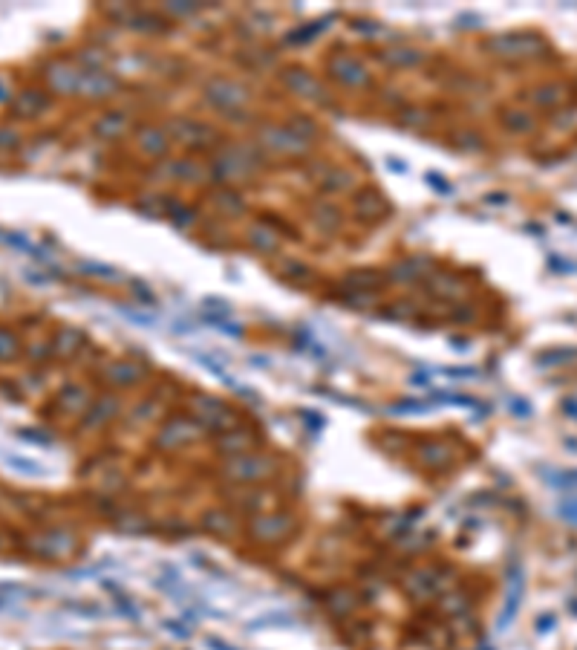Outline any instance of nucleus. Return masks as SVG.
I'll return each mask as SVG.
<instances>
[{
  "instance_id": "1",
  "label": "nucleus",
  "mask_w": 577,
  "mask_h": 650,
  "mask_svg": "<svg viewBox=\"0 0 577 650\" xmlns=\"http://www.w3.org/2000/svg\"><path fill=\"white\" fill-rule=\"evenodd\" d=\"M485 46L500 58H531L545 52V41L534 32H505L497 38H488Z\"/></svg>"
},
{
  "instance_id": "2",
  "label": "nucleus",
  "mask_w": 577,
  "mask_h": 650,
  "mask_svg": "<svg viewBox=\"0 0 577 650\" xmlns=\"http://www.w3.org/2000/svg\"><path fill=\"white\" fill-rule=\"evenodd\" d=\"M260 145L274 151V153H306L309 142L297 133L286 130V127H263L260 130Z\"/></svg>"
},
{
  "instance_id": "3",
  "label": "nucleus",
  "mask_w": 577,
  "mask_h": 650,
  "mask_svg": "<svg viewBox=\"0 0 577 650\" xmlns=\"http://www.w3.org/2000/svg\"><path fill=\"white\" fill-rule=\"evenodd\" d=\"M249 532L254 540H266V544H278L292 532V521L286 514H257L249 523Z\"/></svg>"
},
{
  "instance_id": "4",
  "label": "nucleus",
  "mask_w": 577,
  "mask_h": 650,
  "mask_svg": "<svg viewBox=\"0 0 577 650\" xmlns=\"http://www.w3.org/2000/svg\"><path fill=\"white\" fill-rule=\"evenodd\" d=\"M205 96H208L211 104L219 107V110H234L237 104H242L245 98H249L245 87L234 84V81H228V78H214L211 84L205 87Z\"/></svg>"
},
{
  "instance_id": "5",
  "label": "nucleus",
  "mask_w": 577,
  "mask_h": 650,
  "mask_svg": "<svg viewBox=\"0 0 577 650\" xmlns=\"http://www.w3.org/2000/svg\"><path fill=\"white\" fill-rule=\"evenodd\" d=\"M268 459L263 457H252V454H240L231 466H226V474L237 483H249V480H260L268 474Z\"/></svg>"
},
{
  "instance_id": "6",
  "label": "nucleus",
  "mask_w": 577,
  "mask_h": 650,
  "mask_svg": "<svg viewBox=\"0 0 577 650\" xmlns=\"http://www.w3.org/2000/svg\"><path fill=\"white\" fill-rule=\"evenodd\" d=\"M329 70H332V75L346 87H364L370 81V72L364 70V64H358L349 56H335L332 61H329Z\"/></svg>"
},
{
  "instance_id": "7",
  "label": "nucleus",
  "mask_w": 577,
  "mask_h": 650,
  "mask_svg": "<svg viewBox=\"0 0 577 650\" xmlns=\"http://www.w3.org/2000/svg\"><path fill=\"white\" fill-rule=\"evenodd\" d=\"M283 81H286V87H289V90H294L297 96H304V98L323 101V96H326L323 84H320V81H318L312 72H306V70H286Z\"/></svg>"
},
{
  "instance_id": "8",
  "label": "nucleus",
  "mask_w": 577,
  "mask_h": 650,
  "mask_svg": "<svg viewBox=\"0 0 577 650\" xmlns=\"http://www.w3.org/2000/svg\"><path fill=\"white\" fill-rule=\"evenodd\" d=\"M194 425L190 422H185V419H176V422H168L162 431H159V437H156V442H159V448H176V445H185L190 437H194Z\"/></svg>"
},
{
  "instance_id": "9",
  "label": "nucleus",
  "mask_w": 577,
  "mask_h": 650,
  "mask_svg": "<svg viewBox=\"0 0 577 650\" xmlns=\"http://www.w3.org/2000/svg\"><path fill=\"white\" fill-rule=\"evenodd\" d=\"M174 136L185 145H205L214 139V130L208 125H197V122H190V119H179L176 127H174Z\"/></svg>"
},
{
  "instance_id": "10",
  "label": "nucleus",
  "mask_w": 577,
  "mask_h": 650,
  "mask_svg": "<svg viewBox=\"0 0 577 650\" xmlns=\"http://www.w3.org/2000/svg\"><path fill=\"white\" fill-rule=\"evenodd\" d=\"M168 136L159 130V127H142L139 130V148L145 151V153H150V156H159V153H164L168 151Z\"/></svg>"
},
{
  "instance_id": "11",
  "label": "nucleus",
  "mask_w": 577,
  "mask_h": 650,
  "mask_svg": "<svg viewBox=\"0 0 577 650\" xmlns=\"http://www.w3.org/2000/svg\"><path fill=\"white\" fill-rule=\"evenodd\" d=\"M323 191H346V188H352V174L344 171V168H332V165H326L323 168V177L318 179Z\"/></svg>"
},
{
  "instance_id": "12",
  "label": "nucleus",
  "mask_w": 577,
  "mask_h": 650,
  "mask_svg": "<svg viewBox=\"0 0 577 650\" xmlns=\"http://www.w3.org/2000/svg\"><path fill=\"white\" fill-rule=\"evenodd\" d=\"M355 205H358L361 217H367V220H375V217H384V211H387V203H384L375 191H361L358 197H355Z\"/></svg>"
},
{
  "instance_id": "13",
  "label": "nucleus",
  "mask_w": 577,
  "mask_h": 650,
  "mask_svg": "<svg viewBox=\"0 0 577 650\" xmlns=\"http://www.w3.org/2000/svg\"><path fill=\"white\" fill-rule=\"evenodd\" d=\"M202 526L208 532H216V535H231L234 532V518L228 511H205V518H202Z\"/></svg>"
},
{
  "instance_id": "14",
  "label": "nucleus",
  "mask_w": 577,
  "mask_h": 650,
  "mask_svg": "<svg viewBox=\"0 0 577 650\" xmlns=\"http://www.w3.org/2000/svg\"><path fill=\"white\" fill-rule=\"evenodd\" d=\"M252 433H245V431H234V433H223V440H219V448H223V454H242V451H249L252 448Z\"/></svg>"
},
{
  "instance_id": "15",
  "label": "nucleus",
  "mask_w": 577,
  "mask_h": 650,
  "mask_svg": "<svg viewBox=\"0 0 577 650\" xmlns=\"http://www.w3.org/2000/svg\"><path fill=\"white\" fill-rule=\"evenodd\" d=\"M46 107V98H44V93H23V96H18V101H15V113L18 116H35V113H41Z\"/></svg>"
},
{
  "instance_id": "16",
  "label": "nucleus",
  "mask_w": 577,
  "mask_h": 650,
  "mask_svg": "<svg viewBox=\"0 0 577 650\" xmlns=\"http://www.w3.org/2000/svg\"><path fill=\"white\" fill-rule=\"evenodd\" d=\"M249 243L257 252H274L278 249V234H274L271 229H263V226H252L249 229Z\"/></svg>"
},
{
  "instance_id": "17",
  "label": "nucleus",
  "mask_w": 577,
  "mask_h": 650,
  "mask_svg": "<svg viewBox=\"0 0 577 650\" xmlns=\"http://www.w3.org/2000/svg\"><path fill=\"white\" fill-rule=\"evenodd\" d=\"M110 382H119V385H133V382H139L142 378V370L136 367V364H127V362H116V364H110Z\"/></svg>"
},
{
  "instance_id": "18",
  "label": "nucleus",
  "mask_w": 577,
  "mask_h": 650,
  "mask_svg": "<svg viewBox=\"0 0 577 650\" xmlns=\"http://www.w3.org/2000/svg\"><path fill=\"white\" fill-rule=\"evenodd\" d=\"M534 104H540V107H557L563 98H566V87L563 84H545V87H540V90H534Z\"/></svg>"
},
{
  "instance_id": "19",
  "label": "nucleus",
  "mask_w": 577,
  "mask_h": 650,
  "mask_svg": "<svg viewBox=\"0 0 577 650\" xmlns=\"http://www.w3.org/2000/svg\"><path fill=\"white\" fill-rule=\"evenodd\" d=\"M422 459L427 466H436V469H445L450 463V448L442 445V442H430L422 448Z\"/></svg>"
},
{
  "instance_id": "20",
  "label": "nucleus",
  "mask_w": 577,
  "mask_h": 650,
  "mask_svg": "<svg viewBox=\"0 0 577 650\" xmlns=\"http://www.w3.org/2000/svg\"><path fill=\"white\" fill-rule=\"evenodd\" d=\"M503 125L511 130V133H529L534 127V119L523 110H503Z\"/></svg>"
},
{
  "instance_id": "21",
  "label": "nucleus",
  "mask_w": 577,
  "mask_h": 650,
  "mask_svg": "<svg viewBox=\"0 0 577 650\" xmlns=\"http://www.w3.org/2000/svg\"><path fill=\"white\" fill-rule=\"evenodd\" d=\"M384 61L396 64V67H416L422 61V52L419 49H387L384 52Z\"/></svg>"
},
{
  "instance_id": "22",
  "label": "nucleus",
  "mask_w": 577,
  "mask_h": 650,
  "mask_svg": "<svg viewBox=\"0 0 577 650\" xmlns=\"http://www.w3.org/2000/svg\"><path fill=\"white\" fill-rule=\"evenodd\" d=\"M124 125H127V119L122 113H110V116H104L96 125V133H98V136H104V139H113V136H119V133L124 130Z\"/></svg>"
},
{
  "instance_id": "23",
  "label": "nucleus",
  "mask_w": 577,
  "mask_h": 650,
  "mask_svg": "<svg viewBox=\"0 0 577 650\" xmlns=\"http://www.w3.org/2000/svg\"><path fill=\"white\" fill-rule=\"evenodd\" d=\"M378 283H381V275L375 269H361V272L346 275V286H352V289H372Z\"/></svg>"
},
{
  "instance_id": "24",
  "label": "nucleus",
  "mask_w": 577,
  "mask_h": 650,
  "mask_svg": "<svg viewBox=\"0 0 577 650\" xmlns=\"http://www.w3.org/2000/svg\"><path fill=\"white\" fill-rule=\"evenodd\" d=\"M430 292H433V295H442V298H450V295H462V286L456 283V278L439 275V278L430 281Z\"/></svg>"
},
{
  "instance_id": "25",
  "label": "nucleus",
  "mask_w": 577,
  "mask_h": 650,
  "mask_svg": "<svg viewBox=\"0 0 577 650\" xmlns=\"http://www.w3.org/2000/svg\"><path fill=\"white\" fill-rule=\"evenodd\" d=\"M84 396H87V393L81 390V388H67V390L61 393V408L78 414L81 408H84Z\"/></svg>"
},
{
  "instance_id": "26",
  "label": "nucleus",
  "mask_w": 577,
  "mask_h": 650,
  "mask_svg": "<svg viewBox=\"0 0 577 650\" xmlns=\"http://www.w3.org/2000/svg\"><path fill=\"white\" fill-rule=\"evenodd\" d=\"M329 607H332V613H338V616H344V613H349L352 607H355V595L352 592H346V590H338V592H332L329 595Z\"/></svg>"
},
{
  "instance_id": "27",
  "label": "nucleus",
  "mask_w": 577,
  "mask_h": 650,
  "mask_svg": "<svg viewBox=\"0 0 577 650\" xmlns=\"http://www.w3.org/2000/svg\"><path fill=\"white\" fill-rule=\"evenodd\" d=\"M430 263L427 260H407V263H398L396 269H393V278H416L419 272H424V269H427Z\"/></svg>"
},
{
  "instance_id": "28",
  "label": "nucleus",
  "mask_w": 577,
  "mask_h": 650,
  "mask_svg": "<svg viewBox=\"0 0 577 650\" xmlns=\"http://www.w3.org/2000/svg\"><path fill=\"white\" fill-rule=\"evenodd\" d=\"M335 211H338V208H332V205H318L315 220H318L323 229H335V226H341V217H338Z\"/></svg>"
},
{
  "instance_id": "29",
  "label": "nucleus",
  "mask_w": 577,
  "mask_h": 650,
  "mask_svg": "<svg viewBox=\"0 0 577 650\" xmlns=\"http://www.w3.org/2000/svg\"><path fill=\"white\" fill-rule=\"evenodd\" d=\"M326 20H332V18H323V20H318V23H309L306 30H297V32H292L286 41H292V44H294V41H309V38H315L318 32H323V30H326V26H323Z\"/></svg>"
},
{
  "instance_id": "30",
  "label": "nucleus",
  "mask_w": 577,
  "mask_h": 650,
  "mask_svg": "<svg viewBox=\"0 0 577 650\" xmlns=\"http://www.w3.org/2000/svg\"><path fill=\"white\" fill-rule=\"evenodd\" d=\"M15 350H18V338L9 330H0V359L15 356Z\"/></svg>"
},
{
  "instance_id": "31",
  "label": "nucleus",
  "mask_w": 577,
  "mask_h": 650,
  "mask_svg": "<svg viewBox=\"0 0 577 650\" xmlns=\"http://www.w3.org/2000/svg\"><path fill=\"white\" fill-rule=\"evenodd\" d=\"M58 341L64 344V350H61V353H72V350L81 344V333H75V330H61Z\"/></svg>"
},
{
  "instance_id": "32",
  "label": "nucleus",
  "mask_w": 577,
  "mask_h": 650,
  "mask_svg": "<svg viewBox=\"0 0 577 650\" xmlns=\"http://www.w3.org/2000/svg\"><path fill=\"white\" fill-rule=\"evenodd\" d=\"M427 122V113L424 110H404L401 113V125H410V127H419Z\"/></svg>"
},
{
  "instance_id": "33",
  "label": "nucleus",
  "mask_w": 577,
  "mask_h": 650,
  "mask_svg": "<svg viewBox=\"0 0 577 650\" xmlns=\"http://www.w3.org/2000/svg\"><path fill=\"white\" fill-rule=\"evenodd\" d=\"M84 272H96V275H104V278H116V269L110 266H101V263H81Z\"/></svg>"
},
{
  "instance_id": "34",
  "label": "nucleus",
  "mask_w": 577,
  "mask_h": 650,
  "mask_svg": "<svg viewBox=\"0 0 577 650\" xmlns=\"http://www.w3.org/2000/svg\"><path fill=\"white\" fill-rule=\"evenodd\" d=\"M424 179H427L430 185H436V191H439V194H453V188H450L442 177H439V174H424Z\"/></svg>"
},
{
  "instance_id": "35",
  "label": "nucleus",
  "mask_w": 577,
  "mask_h": 650,
  "mask_svg": "<svg viewBox=\"0 0 577 650\" xmlns=\"http://www.w3.org/2000/svg\"><path fill=\"white\" fill-rule=\"evenodd\" d=\"M283 269H286V272H289V275H297V278H306V275H309V269H306V266H300V263H292V260H289V263H283Z\"/></svg>"
},
{
  "instance_id": "36",
  "label": "nucleus",
  "mask_w": 577,
  "mask_h": 650,
  "mask_svg": "<svg viewBox=\"0 0 577 650\" xmlns=\"http://www.w3.org/2000/svg\"><path fill=\"white\" fill-rule=\"evenodd\" d=\"M168 9L176 15H190V12H197V4H171Z\"/></svg>"
},
{
  "instance_id": "37",
  "label": "nucleus",
  "mask_w": 577,
  "mask_h": 650,
  "mask_svg": "<svg viewBox=\"0 0 577 650\" xmlns=\"http://www.w3.org/2000/svg\"><path fill=\"white\" fill-rule=\"evenodd\" d=\"M563 518H566V521H571V523H577V503L563 506Z\"/></svg>"
},
{
  "instance_id": "38",
  "label": "nucleus",
  "mask_w": 577,
  "mask_h": 650,
  "mask_svg": "<svg viewBox=\"0 0 577 650\" xmlns=\"http://www.w3.org/2000/svg\"><path fill=\"white\" fill-rule=\"evenodd\" d=\"M390 168L396 174H407V165H404V162H398V159H390Z\"/></svg>"
},
{
  "instance_id": "39",
  "label": "nucleus",
  "mask_w": 577,
  "mask_h": 650,
  "mask_svg": "<svg viewBox=\"0 0 577 650\" xmlns=\"http://www.w3.org/2000/svg\"><path fill=\"white\" fill-rule=\"evenodd\" d=\"M511 408H514L517 414H529V404H526V402H514V404H511Z\"/></svg>"
}]
</instances>
